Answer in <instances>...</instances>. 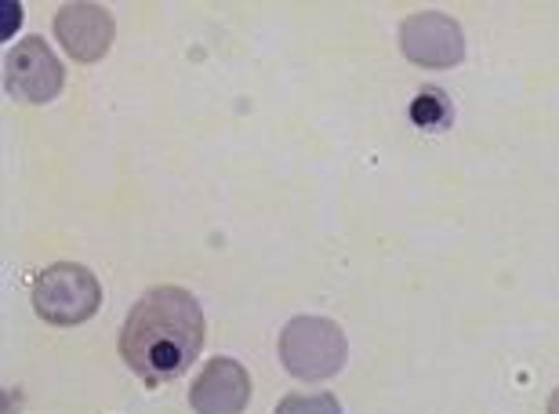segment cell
I'll list each match as a JSON object with an SVG mask.
<instances>
[{
  "instance_id": "8fae6325",
  "label": "cell",
  "mask_w": 559,
  "mask_h": 414,
  "mask_svg": "<svg viewBox=\"0 0 559 414\" xmlns=\"http://www.w3.org/2000/svg\"><path fill=\"white\" fill-rule=\"evenodd\" d=\"M549 414H559V389L549 397Z\"/></svg>"
},
{
  "instance_id": "6da1fadb",
  "label": "cell",
  "mask_w": 559,
  "mask_h": 414,
  "mask_svg": "<svg viewBox=\"0 0 559 414\" xmlns=\"http://www.w3.org/2000/svg\"><path fill=\"white\" fill-rule=\"evenodd\" d=\"M204 334V309L186 287H153L120 328V360L150 386L171 382L200 356Z\"/></svg>"
},
{
  "instance_id": "52a82bcc",
  "label": "cell",
  "mask_w": 559,
  "mask_h": 414,
  "mask_svg": "<svg viewBox=\"0 0 559 414\" xmlns=\"http://www.w3.org/2000/svg\"><path fill=\"white\" fill-rule=\"evenodd\" d=\"M197 414H243L251 404V375L233 356H215L189 389Z\"/></svg>"
},
{
  "instance_id": "277c9868",
  "label": "cell",
  "mask_w": 559,
  "mask_h": 414,
  "mask_svg": "<svg viewBox=\"0 0 559 414\" xmlns=\"http://www.w3.org/2000/svg\"><path fill=\"white\" fill-rule=\"evenodd\" d=\"M400 48L421 70H451L465 59V33L443 11H418L400 26Z\"/></svg>"
},
{
  "instance_id": "3957f363",
  "label": "cell",
  "mask_w": 559,
  "mask_h": 414,
  "mask_svg": "<svg viewBox=\"0 0 559 414\" xmlns=\"http://www.w3.org/2000/svg\"><path fill=\"white\" fill-rule=\"evenodd\" d=\"M98 306H103V287L87 265L59 262L33 280V309L55 328H76L92 320Z\"/></svg>"
},
{
  "instance_id": "ba28073f",
  "label": "cell",
  "mask_w": 559,
  "mask_h": 414,
  "mask_svg": "<svg viewBox=\"0 0 559 414\" xmlns=\"http://www.w3.org/2000/svg\"><path fill=\"white\" fill-rule=\"evenodd\" d=\"M411 117H415V125L425 131H443L451 125V103H447V95L440 87H425L415 98V106H411Z\"/></svg>"
},
{
  "instance_id": "9c48e42d",
  "label": "cell",
  "mask_w": 559,
  "mask_h": 414,
  "mask_svg": "<svg viewBox=\"0 0 559 414\" xmlns=\"http://www.w3.org/2000/svg\"><path fill=\"white\" fill-rule=\"evenodd\" d=\"M276 414H342V404L334 393H290L280 400Z\"/></svg>"
},
{
  "instance_id": "30bf717a",
  "label": "cell",
  "mask_w": 559,
  "mask_h": 414,
  "mask_svg": "<svg viewBox=\"0 0 559 414\" xmlns=\"http://www.w3.org/2000/svg\"><path fill=\"white\" fill-rule=\"evenodd\" d=\"M4 11H8V15H4V33H11V29H15L19 26V4H4Z\"/></svg>"
},
{
  "instance_id": "8992f818",
  "label": "cell",
  "mask_w": 559,
  "mask_h": 414,
  "mask_svg": "<svg viewBox=\"0 0 559 414\" xmlns=\"http://www.w3.org/2000/svg\"><path fill=\"white\" fill-rule=\"evenodd\" d=\"M55 37L76 62H98L114 44V19L103 4H62L55 15Z\"/></svg>"
},
{
  "instance_id": "7a4b0ae2",
  "label": "cell",
  "mask_w": 559,
  "mask_h": 414,
  "mask_svg": "<svg viewBox=\"0 0 559 414\" xmlns=\"http://www.w3.org/2000/svg\"><path fill=\"white\" fill-rule=\"evenodd\" d=\"M345 334L328 317H295L280 331V360L298 382H328L345 367Z\"/></svg>"
},
{
  "instance_id": "5b68a950",
  "label": "cell",
  "mask_w": 559,
  "mask_h": 414,
  "mask_svg": "<svg viewBox=\"0 0 559 414\" xmlns=\"http://www.w3.org/2000/svg\"><path fill=\"white\" fill-rule=\"evenodd\" d=\"M4 84L19 103H51L66 84L62 62L40 37L19 40L4 59Z\"/></svg>"
}]
</instances>
